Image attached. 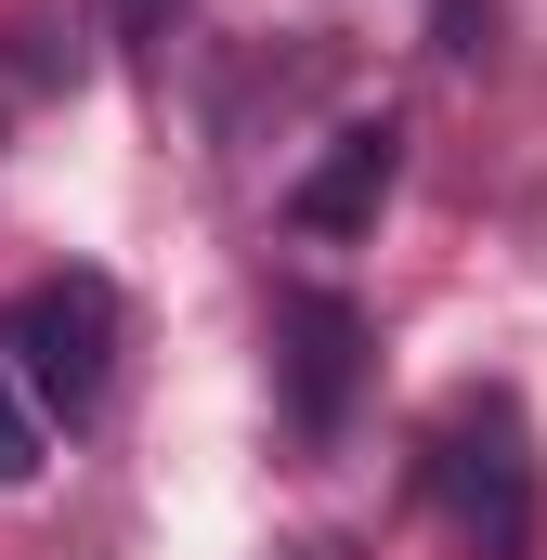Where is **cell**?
I'll use <instances>...</instances> for the list:
<instances>
[{"label":"cell","mask_w":547,"mask_h":560,"mask_svg":"<svg viewBox=\"0 0 547 560\" xmlns=\"http://www.w3.org/2000/svg\"><path fill=\"white\" fill-rule=\"evenodd\" d=\"M430 509L456 522V548L469 560H535V430L509 392H469V405H443L430 430Z\"/></svg>","instance_id":"obj_1"},{"label":"cell","mask_w":547,"mask_h":560,"mask_svg":"<svg viewBox=\"0 0 547 560\" xmlns=\"http://www.w3.org/2000/svg\"><path fill=\"white\" fill-rule=\"evenodd\" d=\"M0 365L26 378L39 430L92 418V405L118 392V287L105 275H39L26 300H13V326H0Z\"/></svg>","instance_id":"obj_2"},{"label":"cell","mask_w":547,"mask_h":560,"mask_svg":"<svg viewBox=\"0 0 547 560\" xmlns=\"http://www.w3.org/2000/svg\"><path fill=\"white\" fill-rule=\"evenodd\" d=\"M274 365H287L300 443H326V430L352 418V378H365V313L326 300V287H287V300H274Z\"/></svg>","instance_id":"obj_3"},{"label":"cell","mask_w":547,"mask_h":560,"mask_svg":"<svg viewBox=\"0 0 547 560\" xmlns=\"http://www.w3.org/2000/svg\"><path fill=\"white\" fill-rule=\"evenodd\" d=\"M392 183H405V131L392 118H352V131H326V156L287 183V222L300 235H365L392 209Z\"/></svg>","instance_id":"obj_4"},{"label":"cell","mask_w":547,"mask_h":560,"mask_svg":"<svg viewBox=\"0 0 547 560\" xmlns=\"http://www.w3.org/2000/svg\"><path fill=\"white\" fill-rule=\"evenodd\" d=\"M39 456H53V430H39V405H26V378L0 365V482H39Z\"/></svg>","instance_id":"obj_5"},{"label":"cell","mask_w":547,"mask_h":560,"mask_svg":"<svg viewBox=\"0 0 547 560\" xmlns=\"http://www.w3.org/2000/svg\"><path fill=\"white\" fill-rule=\"evenodd\" d=\"M170 13H183V0H118V26H131V39H156Z\"/></svg>","instance_id":"obj_6"}]
</instances>
